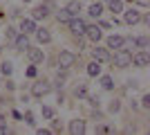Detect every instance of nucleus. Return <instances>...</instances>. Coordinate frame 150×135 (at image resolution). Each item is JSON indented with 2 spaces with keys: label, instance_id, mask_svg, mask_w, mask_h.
<instances>
[{
  "label": "nucleus",
  "instance_id": "f257e3e1",
  "mask_svg": "<svg viewBox=\"0 0 150 135\" xmlns=\"http://www.w3.org/2000/svg\"><path fill=\"white\" fill-rule=\"evenodd\" d=\"M110 63L114 65V68H130L132 65V52L125 50V47H121V50L114 52V56H110Z\"/></svg>",
  "mask_w": 150,
  "mask_h": 135
},
{
  "label": "nucleus",
  "instance_id": "f03ea898",
  "mask_svg": "<svg viewBox=\"0 0 150 135\" xmlns=\"http://www.w3.org/2000/svg\"><path fill=\"white\" fill-rule=\"evenodd\" d=\"M76 54L74 52H69V50H61L56 54V63H58V68H63V70H69V68H74L76 65Z\"/></svg>",
  "mask_w": 150,
  "mask_h": 135
},
{
  "label": "nucleus",
  "instance_id": "7ed1b4c3",
  "mask_svg": "<svg viewBox=\"0 0 150 135\" xmlns=\"http://www.w3.org/2000/svg\"><path fill=\"white\" fill-rule=\"evenodd\" d=\"M50 92H52V84L47 79H38L36 84L31 86V95L36 97V99H43V97L50 95Z\"/></svg>",
  "mask_w": 150,
  "mask_h": 135
},
{
  "label": "nucleus",
  "instance_id": "20e7f679",
  "mask_svg": "<svg viewBox=\"0 0 150 135\" xmlns=\"http://www.w3.org/2000/svg\"><path fill=\"white\" fill-rule=\"evenodd\" d=\"M67 27H69V32L74 34V36H83V32H85L88 23H85L83 18H79V16H72V18L67 20Z\"/></svg>",
  "mask_w": 150,
  "mask_h": 135
},
{
  "label": "nucleus",
  "instance_id": "39448f33",
  "mask_svg": "<svg viewBox=\"0 0 150 135\" xmlns=\"http://www.w3.org/2000/svg\"><path fill=\"white\" fill-rule=\"evenodd\" d=\"M132 63L137 65V68H148L150 63V52L148 50H139L132 54Z\"/></svg>",
  "mask_w": 150,
  "mask_h": 135
},
{
  "label": "nucleus",
  "instance_id": "423d86ee",
  "mask_svg": "<svg viewBox=\"0 0 150 135\" xmlns=\"http://www.w3.org/2000/svg\"><path fill=\"white\" fill-rule=\"evenodd\" d=\"M83 36H85L88 41H92V43H99L101 36H103V32H101L99 25H88V27H85V32H83Z\"/></svg>",
  "mask_w": 150,
  "mask_h": 135
},
{
  "label": "nucleus",
  "instance_id": "0eeeda50",
  "mask_svg": "<svg viewBox=\"0 0 150 135\" xmlns=\"http://www.w3.org/2000/svg\"><path fill=\"white\" fill-rule=\"evenodd\" d=\"M110 56H112V54H110L108 47H99V45H96V47L92 50V59L99 61V63H110Z\"/></svg>",
  "mask_w": 150,
  "mask_h": 135
},
{
  "label": "nucleus",
  "instance_id": "6e6552de",
  "mask_svg": "<svg viewBox=\"0 0 150 135\" xmlns=\"http://www.w3.org/2000/svg\"><path fill=\"white\" fill-rule=\"evenodd\" d=\"M139 20H141V11H139V9L130 7V9H125V11H123V23H125V25H137Z\"/></svg>",
  "mask_w": 150,
  "mask_h": 135
},
{
  "label": "nucleus",
  "instance_id": "1a4fd4ad",
  "mask_svg": "<svg viewBox=\"0 0 150 135\" xmlns=\"http://www.w3.org/2000/svg\"><path fill=\"white\" fill-rule=\"evenodd\" d=\"M27 59H29V63H36L38 65V63H43V61H45V52L29 45V47H27Z\"/></svg>",
  "mask_w": 150,
  "mask_h": 135
},
{
  "label": "nucleus",
  "instance_id": "9d476101",
  "mask_svg": "<svg viewBox=\"0 0 150 135\" xmlns=\"http://www.w3.org/2000/svg\"><path fill=\"white\" fill-rule=\"evenodd\" d=\"M13 47H16V52H25L27 47H29V36L27 34H16V39H13Z\"/></svg>",
  "mask_w": 150,
  "mask_h": 135
},
{
  "label": "nucleus",
  "instance_id": "9b49d317",
  "mask_svg": "<svg viewBox=\"0 0 150 135\" xmlns=\"http://www.w3.org/2000/svg\"><path fill=\"white\" fill-rule=\"evenodd\" d=\"M34 36H36V41L40 45L52 43V34H50V29H45V27H36V29H34Z\"/></svg>",
  "mask_w": 150,
  "mask_h": 135
},
{
  "label": "nucleus",
  "instance_id": "f8f14e48",
  "mask_svg": "<svg viewBox=\"0 0 150 135\" xmlns=\"http://www.w3.org/2000/svg\"><path fill=\"white\" fill-rule=\"evenodd\" d=\"M105 47H108V50H121V47H123V36H119V34H112V36H108Z\"/></svg>",
  "mask_w": 150,
  "mask_h": 135
},
{
  "label": "nucleus",
  "instance_id": "ddd939ff",
  "mask_svg": "<svg viewBox=\"0 0 150 135\" xmlns=\"http://www.w3.org/2000/svg\"><path fill=\"white\" fill-rule=\"evenodd\" d=\"M67 131L72 135H79V133H85V131H88V126H85V122H83V119H72V122H69V126H67Z\"/></svg>",
  "mask_w": 150,
  "mask_h": 135
},
{
  "label": "nucleus",
  "instance_id": "4468645a",
  "mask_svg": "<svg viewBox=\"0 0 150 135\" xmlns=\"http://www.w3.org/2000/svg\"><path fill=\"white\" fill-rule=\"evenodd\" d=\"M47 16H50V9H47V5H38V7H34V11H31V18L34 20H45L47 18Z\"/></svg>",
  "mask_w": 150,
  "mask_h": 135
},
{
  "label": "nucleus",
  "instance_id": "2eb2a0df",
  "mask_svg": "<svg viewBox=\"0 0 150 135\" xmlns=\"http://www.w3.org/2000/svg\"><path fill=\"white\" fill-rule=\"evenodd\" d=\"M34 29H36V20L34 18H23L20 20V32L23 34H34Z\"/></svg>",
  "mask_w": 150,
  "mask_h": 135
},
{
  "label": "nucleus",
  "instance_id": "dca6fc26",
  "mask_svg": "<svg viewBox=\"0 0 150 135\" xmlns=\"http://www.w3.org/2000/svg\"><path fill=\"white\" fill-rule=\"evenodd\" d=\"M65 9H67L69 16H79L81 9H83V5H81V0H69L67 5H65Z\"/></svg>",
  "mask_w": 150,
  "mask_h": 135
},
{
  "label": "nucleus",
  "instance_id": "f3484780",
  "mask_svg": "<svg viewBox=\"0 0 150 135\" xmlns=\"http://www.w3.org/2000/svg\"><path fill=\"white\" fill-rule=\"evenodd\" d=\"M85 72H88V77H99V74H101V63L92 59V61L85 65Z\"/></svg>",
  "mask_w": 150,
  "mask_h": 135
},
{
  "label": "nucleus",
  "instance_id": "a211bd4d",
  "mask_svg": "<svg viewBox=\"0 0 150 135\" xmlns=\"http://www.w3.org/2000/svg\"><path fill=\"white\" fill-rule=\"evenodd\" d=\"M88 95H90L88 84H76V88H74V97H76V99H85Z\"/></svg>",
  "mask_w": 150,
  "mask_h": 135
},
{
  "label": "nucleus",
  "instance_id": "6ab92c4d",
  "mask_svg": "<svg viewBox=\"0 0 150 135\" xmlns=\"http://www.w3.org/2000/svg\"><path fill=\"white\" fill-rule=\"evenodd\" d=\"M108 9H110V14H121L123 11V2L121 0H108Z\"/></svg>",
  "mask_w": 150,
  "mask_h": 135
},
{
  "label": "nucleus",
  "instance_id": "aec40b11",
  "mask_svg": "<svg viewBox=\"0 0 150 135\" xmlns=\"http://www.w3.org/2000/svg\"><path fill=\"white\" fill-rule=\"evenodd\" d=\"M99 77H101V88L103 90H112L114 88V81H112L110 74H99Z\"/></svg>",
  "mask_w": 150,
  "mask_h": 135
},
{
  "label": "nucleus",
  "instance_id": "412c9836",
  "mask_svg": "<svg viewBox=\"0 0 150 135\" xmlns=\"http://www.w3.org/2000/svg\"><path fill=\"white\" fill-rule=\"evenodd\" d=\"M148 45H150V39L148 36H139V39H134V47H137V50H148Z\"/></svg>",
  "mask_w": 150,
  "mask_h": 135
},
{
  "label": "nucleus",
  "instance_id": "4be33fe9",
  "mask_svg": "<svg viewBox=\"0 0 150 135\" xmlns=\"http://www.w3.org/2000/svg\"><path fill=\"white\" fill-rule=\"evenodd\" d=\"M11 72H13V63L11 61H2V63H0V74H2V77H9Z\"/></svg>",
  "mask_w": 150,
  "mask_h": 135
},
{
  "label": "nucleus",
  "instance_id": "5701e85b",
  "mask_svg": "<svg viewBox=\"0 0 150 135\" xmlns=\"http://www.w3.org/2000/svg\"><path fill=\"white\" fill-rule=\"evenodd\" d=\"M101 14H103V5H101V2L90 5V16H92V18H101Z\"/></svg>",
  "mask_w": 150,
  "mask_h": 135
},
{
  "label": "nucleus",
  "instance_id": "b1692460",
  "mask_svg": "<svg viewBox=\"0 0 150 135\" xmlns=\"http://www.w3.org/2000/svg\"><path fill=\"white\" fill-rule=\"evenodd\" d=\"M54 16H56L58 23H67V20L72 18V16L67 14V9H65V7H63V9H56V11H54Z\"/></svg>",
  "mask_w": 150,
  "mask_h": 135
},
{
  "label": "nucleus",
  "instance_id": "393cba45",
  "mask_svg": "<svg viewBox=\"0 0 150 135\" xmlns=\"http://www.w3.org/2000/svg\"><path fill=\"white\" fill-rule=\"evenodd\" d=\"M121 110V99H112V101L108 104V113H112V115H117Z\"/></svg>",
  "mask_w": 150,
  "mask_h": 135
},
{
  "label": "nucleus",
  "instance_id": "a878e982",
  "mask_svg": "<svg viewBox=\"0 0 150 135\" xmlns=\"http://www.w3.org/2000/svg\"><path fill=\"white\" fill-rule=\"evenodd\" d=\"M23 122H25L27 126H34V124H36V122H34V113H29V110H27L25 115H23Z\"/></svg>",
  "mask_w": 150,
  "mask_h": 135
},
{
  "label": "nucleus",
  "instance_id": "bb28decb",
  "mask_svg": "<svg viewBox=\"0 0 150 135\" xmlns=\"http://www.w3.org/2000/svg\"><path fill=\"white\" fill-rule=\"evenodd\" d=\"M16 34H18V29H13V27H7L5 39H7V41H13V39H16Z\"/></svg>",
  "mask_w": 150,
  "mask_h": 135
},
{
  "label": "nucleus",
  "instance_id": "cd10ccee",
  "mask_svg": "<svg viewBox=\"0 0 150 135\" xmlns=\"http://www.w3.org/2000/svg\"><path fill=\"white\" fill-rule=\"evenodd\" d=\"M36 74H38V68H36V63H31L29 68H27V77H29V79H36Z\"/></svg>",
  "mask_w": 150,
  "mask_h": 135
},
{
  "label": "nucleus",
  "instance_id": "c85d7f7f",
  "mask_svg": "<svg viewBox=\"0 0 150 135\" xmlns=\"http://www.w3.org/2000/svg\"><path fill=\"white\" fill-rule=\"evenodd\" d=\"M43 117L52 119V117H54V108H52V106H43Z\"/></svg>",
  "mask_w": 150,
  "mask_h": 135
},
{
  "label": "nucleus",
  "instance_id": "c756f323",
  "mask_svg": "<svg viewBox=\"0 0 150 135\" xmlns=\"http://www.w3.org/2000/svg\"><path fill=\"white\" fill-rule=\"evenodd\" d=\"M85 99H88V101H90V106H92V108H99V97H92V95H88V97H85Z\"/></svg>",
  "mask_w": 150,
  "mask_h": 135
},
{
  "label": "nucleus",
  "instance_id": "7c9ffc66",
  "mask_svg": "<svg viewBox=\"0 0 150 135\" xmlns=\"http://www.w3.org/2000/svg\"><path fill=\"white\" fill-rule=\"evenodd\" d=\"M52 122H54V124H52V133H61V131H63V126H61V124H58V119H52Z\"/></svg>",
  "mask_w": 150,
  "mask_h": 135
},
{
  "label": "nucleus",
  "instance_id": "2f4dec72",
  "mask_svg": "<svg viewBox=\"0 0 150 135\" xmlns=\"http://www.w3.org/2000/svg\"><path fill=\"white\" fill-rule=\"evenodd\" d=\"M139 104H141L144 108H150V95H144V97H141V101H139Z\"/></svg>",
  "mask_w": 150,
  "mask_h": 135
},
{
  "label": "nucleus",
  "instance_id": "473e14b6",
  "mask_svg": "<svg viewBox=\"0 0 150 135\" xmlns=\"http://www.w3.org/2000/svg\"><path fill=\"white\" fill-rule=\"evenodd\" d=\"M5 88L7 90H16V84H13L11 79H7V81H5Z\"/></svg>",
  "mask_w": 150,
  "mask_h": 135
},
{
  "label": "nucleus",
  "instance_id": "72a5a7b5",
  "mask_svg": "<svg viewBox=\"0 0 150 135\" xmlns=\"http://www.w3.org/2000/svg\"><path fill=\"white\" fill-rule=\"evenodd\" d=\"M99 27H101V29H110V27H112V23H108V20H101Z\"/></svg>",
  "mask_w": 150,
  "mask_h": 135
},
{
  "label": "nucleus",
  "instance_id": "f704fd0d",
  "mask_svg": "<svg viewBox=\"0 0 150 135\" xmlns=\"http://www.w3.org/2000/svg\"><path fill=\"white\" fill-rule=\"evenodd\" d=\"M9 16H11V18H18V16H20V9H18V7H13V9H11V14H9Z\"/></svg>",
  "mask_w": 150,
  "mask_h": 135
},
{
  "label": "nucleus",
  "instance_id": "c9c22d12",
  "mask_svg": "<svg viewBox=\"0 0 150 135\" xmlns=\"http://www.w3.org/2000/svg\"><path fill=\"white\" fill-rule=\"evenodd\" d=\"M36 133L38 135H47V133H52V131L50 129H36Z\"/></svg>",
  "mask_w": 150,
  "mask_h": 135
},
{
  "label": "nucleus",
  "instance_id": "e433bc0d",
  "mask_svg": "<svg viewBox=\"0 0 150 135\" xmlns=\"http://www.w3.org/2000/svg\"><path fill=\"white\" fill-rule=\"evenodd\" d=\"M11 115H13V119H23V113H18V110H13Z\"/></svg>",
  "mask_w": 150,
  "mask_h": 135
},
{
  "label": "nucleus",
  "instance_id": "4c0bfd02",
  "mask_svg": "<svg viewBox=\"0 0 150 135\" xmlns=\"http://www.w3.org/2000/svg\"><path fill=\"white\" fill-rule=\"evenodd\" d=\"M0 124H5V117H2V115H0Z\"/></svg>",
  "mask_w": 150,
  "mask_h": 135
},
{
  "label": "nucleus",
  "instance_id": "58836bf2",
  "mask_svg": "<svg viewBox=\"0 0 150 135\" xmlns=\"http://www.w3.org/2000/svg\"><path fill=\"white\" fill-rule=\"evenodd\" d=\"M23 2H31V0H23Z\"/></svg>",
  "mask_w": 150,
  "mask_h": 135
},
{
  "label": "nucleus",
  "instance_id": "ea45409f",
  "mask_svg": "<svg viewBox=\"0 0 150 135\" xmlns=\"http://www.w3.org/2000/svg\"><path fill=\"white\" fill-rule=\"evenodd\" d=\"M0 54H2V47H0Z\"/></svg>",
  "mask_w": 150,
  "mask_h": 135
},
{
  "label": "nucleus",
  "instance_id": "a19ab883",
  "mask_svg": "<svg viewBox=\"0 0 150 135\" xmlns=\"http://www.w3.org/2000/svg\"><path fill=\"white\" fill-rule=\"evenodd\" d=\"M0 81H2V74H0Z\"/></svg>",
  "mask_w": 150,
  "mask_h": 135
}]
</instances>
